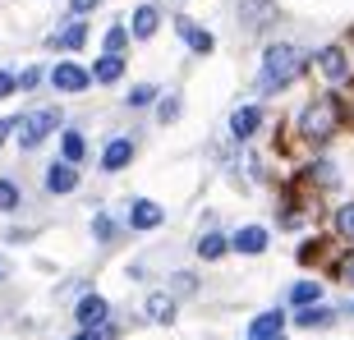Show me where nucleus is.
I'll use <instances>...</instances> for the list:
<instances>
[{
  "instance_id": "obj_1",
  "label": "nucleus",
  "mask_w": 354,
  "mask_h": 340,
  "mask_svg": "<svg viewBox=\"0 0 354 340\" xmlns=\"http://www.w3.org/2000/svg\"><path fill=\"white\" fill-rule=\"evenodd\" d=\"M308 74V51L299 41H267L263 65L253 74V97H281Z\"/></svg>"
},
{
  "instance_id": "obj_2",
  "label": "nucleus",
  "mask_w": 354,
  "mask_h": 340,
  "mask_svg": "<svg viewBox=\"0 0 354 340\" xmlns=\"http://www.w3.org/2000/svg\"><path fill=\"white\" fill-rule=\"evenodd\" d=\"M345 124H350V111H345L341 92H317L313 102H304L299 115H295V133H299L313 152H317V147H327Z\"/></svg>"
},
{
  "instance_id": "obj_3",
  "label": "nucleus",
  "mask_w": 354,
  "mask_h": 340,
  "mask_svg": "<svg viewBox=\"0 0 354 340\" xmlns=\"http://www.w3.org/2000/svg\"><path fill=\"white\" fill-rule=\"evenodd\" d=\"M65 129V111L60 106H32L24 115H14V147L19 152H37L46 138Z\"/></svg>"
},
{
  "instance_id": "obj_4",
  "label": "nucleus",
  "mask_w": 354,
  "mask_h": 340,
  "mask_svg": "<svg viewBox=\"0 0 354 340\" xmlns=\"http://www.w3.org/2000/svg\"><path fill=\"white\" fill-rule=\"evenodd\" d=\"M308 69H313L317 79L327 83V92L345 88V83H354V55L350 46H341V41H327V46H317L313 55H308Z\"/></svg>"
},
{
  "instance_id": "obj_5",
  "label": "nucleus",
  "mask_w": 354,
  "mask_h": 340,
  "mask_svg": "<svg viewBox=\"0 0 354 340\" xmlns=\"http://www.w3.org/2000/svg\"><path fill=\"white\" fill-rule=\"evenodd\" d=\"M230 10H235L239 32H249V37H258V32L281 23V5L276 0H230Z\"/></svg>"
},
{
  "instance_id": "obj_6",
  "label": "nucleus",
  "mask_w": 354,
  "mask_h": 340,
  "mask_svg": "<svg viewBox=\"0 0 354 340\" xmlns=\"http://www.w3.org/2000/svg\"><path fill=\"white\" fill-rule=\"evenodd\" d=\"M69 317H74V331H97L115 317V308H111V299L102 290H83L79 299L69 303Z\"/></svg>"
},
{
  "instance_id": "obj_7",
  "label": "nucleus",
  "mask_w": 354,
  "mask_h": 340,
  "mask_svg": "<svg viewBox=\"0 0 354 340\" xmlns=\"http://www.w3.org/2000/svg\"><path fill=\"white\" fill-rule=\"evenodd\" d=\"M267 124V111L258 102H239L235 111H230V120H225V129H230V143L235 147H249L258 133H263Z\"/></svg>"
},
{
  "instance_id": "obj_8",
  "label": "nucleus",
  "mask_w": 354,
  "mask_h": 340,
  "mask_svg": "<svg viewBox=\"0 0 354 340\" xmlns=\"http://www.w3.org/2000/svg\"><path fill=\"white\" fill-rule=\"evenodd\" d=\"M295 184H299L304 193H313V198L317 193H336V189H341V166H336L331 157H313L299 175H295Z\"/></svg>"
},
{
  "instance_id": "obj_9",
  "label": "nucleus",
  "mask_w": 354,
  "mask_h": 340,
  "mask_svg": "<svg viewBox=\"0 0 354 340\" xmlns=\"http://www.w3.org/2000/svg\"><path fill=\"white\" fill-rule=\"evenodd\" d=\"M46 83H51L60 97H83V92L92 88L88 79V65H79L74 55H65V60H55L51 69H46Z\"/></svg>"
},
{
  "instance_id": "obj_10",
  "label": "nucleus",
  "mask_w": 354,
  "mask_h": 340,
  "mask_svg": "<svg viewBox=\"0 0 354 340\" xmlns=\"http://www.w3.org/2000/svg\"><path fill=\"white\" fill-rule=\"evenodd\" d=\"M166 225V207H161L157 198H129V207H124V230L133 235H152Z\"/></svg>"
},
{
  "instance_id": "obj_11",
  "label": "nucleus",
  "mask_w": 354,
  "mask_h": 340,
  "mask_svg": "<svg viewBox=\"0 0 354 340\" xmlns=\"http://www.w3.org/2000/svg\"><path fill=\"white\" fill-rule=\"evenodd\" d=\"M225 239H230V253H239V258H263V253L272 249V230H267V225H258V221L235 225Z\"/></svg>"
},
{
  "instance_id": "obj_12",
  "label": "nucleus",
  "mask_w": 354,
  "mask_h": 340,
  "mask_svg": "<svg viewBox=\"0 0 354 340\" xmlns=\"http://www.w3.org/2000/svg\"><path fill=\"white\" fill-rule=\"evenodd\" d=\"M133 157H138L133 133H115V138H106V147L97 152V166H102V175H120V170L133 166Z\"/></svg>"
},
{
  "instance_id": "obj_13",
  "label": "nucleus",
  "mask_w": 354,
  "mask_h": 340,
  "mask_svg": "<svg viewBox=\"0 0 354 340\" xmlns=\"http://www.w3.org/2000/svg\"><path fill=\"white\" fill-rule=\"evenodd\" d=\"M336 322H341V308H331V303H313V308L286 313V327H299V331H331Z\"/></svg>"
},
{
  "instance_id": "obj_14",
  "label": "nucleus",
  "mask_w": 354,
  "mask_h": 340,
  "mask_svg": "<svg viewBox=\"0 0 354 340\" xmlns=\"http://www.w3.org/2000/svg\"><path fill=\"white\" fill-rule=\"evenodd\" d=\"M79 184H83L79 166H65V161H51V166L41 170V189H46L51 198H69V193H79Z\"/></svg>"
},
{
  "instance_id": "obj_15",
  "label": "nucleus",
  "mask_w": 354,
  "mask_h": 340,
  "mask_svg": "<svg viewBox=\"0 0 354 340\" xmlns=\"http://www.w3.org/2000/svg\"><path fill=\"white\" fill-rule=\"evenodd\" d=\"M175 317H180V303H175L166 290H147L143 294V322H152V327H175Z\"/></svg>"
},
{
  "instance_id": "obj_16",
  "label": "nucleus",
  "mask_w": 354,
  "mask_h": 340,
  "mask_svg": "<svg viewBox=\"0 0 354 340\" xmlns=\"http://www.w3.org/2000/svg\"><path fill=\"white\" fill-rule=\"evenodd\" d=\"M194 258H198V262H221V258H230V239H225L221 225H203V230H198Z\"/></svg>"
},
{
  "instance_id": "obj_17",
  "label": "nucleus",
  "mask_w": 354,
  "mask_h": 340,
  "mask_svg": "<svg viewBox=\"0 0 354 340\" xmlns=\"http://www.w3.org/2000/svg\"><path fill=\"white\" fill-rule=\"evenodd\" d=\"M313 303H327V285H322L317 276H304V281H295V285L286 290V313H295V308H313Z\"/></svg>"
},
{
  "instance_id": "obj_18",
  "label": "nucleus",
  "mask_w": 354,
  "mask_h": 340,
  "mask_svg": "<svg viewBox=\"0 0 354 340\" xmlns=\"http://www.w3.org/2000/svg\"><path fill=\"white\" fill-rule=\"evenodd\" d=\"M175 32H180V41L194 55H212V51H216V32H212V28H203V23H194V19H184V14L175 19Z\"/></svg>"
},
{
  "instance_id": "obj_19",
  "label": "nucleus",
  "mask_w": 354,
  "mask_h": 340,
  "mask_svg": "<svg viewBox=\"0 0 354 340\" xmlns=\"http://www.w3.org/2000/svg\"><path fill=\"white\" fill-rule=\"evenodd\" d=\"M124 32H129V41H152L161 32V10H157V5H133Z\"/></svg>"
},
{
  "instance_id": "obj_20",
  "label": "nucleus",
  "mask_w": 354,
  "mask_h": 340,
  "mask_svg": "<svg viewBox=\"0 0 354 340\" xmlns=\"http://www.w3.org/2000/svg\"><path fill=\"white\" fill-rule=\"evenodd\" d=\"M124 74H129V60L124 55H97L88 65V79L97 88H115V83H124Z\"/></svg>"
},
{
  "instance_id": "obj_21",
  "label": "nucleus",
  "mask_w": 354,
  "mask_h": 340,
  "mask_svg": "<svg viewBox=\"0 0 354 340\" xmlns=\"http://www.w3.org/2000/svg\"><path fill=\"white\" fill-rule=\"evenodd\" d=\"M281 331H286V308H263V313L249 317L244 340H267V336H281Z\"/></svg>"
},
{
  "instance_id": "obj_22",
  "label": "nucleus",
  "mask_w": 354,
  "mask_h": 340,
  "mask_svg": "<svg viewBox=\"0 0 354 340\" xmlns=\"http://www.w3.org/2000/svg\"><path fill=\"white\" fill-rule=\"evenodd\" d=\"M55 161L83 166V161H88V133L74 129V124H65V129H60V157H55Z\"/></svg>"
},
{
  "instance_id": "obj_23",
  "label": "nucleus",
  "mask_w": 354,
  "mask_h": 340,
  "mask_svg": "<svg viewBox=\"0 0 354 340\" xmlns=\"http://www.w3.org/2000/svg\"><path fill=\"white\" fill-rule=\"evenodd\" d=\"M92 239H97V244H102V249H111V244H120V235H124V221H120V216H111V211H92Z\"/></svg>"
},
{
  "instance_id": "obj_24",
  "label": "nucleus",
  "mask_w": 354,
  "mask_h": 340,
  "mask_svg": "<svg viewBox=\"0 0 354 340\" xmlns=\"http://www.w3.org/2000/svg\"><path fill=\"white\" fill-rule=\"evenodd\" d=\"M51 46L55 51H83V46H88V23H83V19H69L65 28H55Z\"/></svg>"
},
{
  "instance_id": "obj_25",
  "label": "nucleus",
  "mask_w": 354,
  "mask_h": 340,
  "mask_svg": "<svg viewBox=\"0 0 354 340\" xmlns=\"http://www.w3.org/2000/svg\"><path fill=\"white\" fill-rule=\"evenodd\" d=\"M331 235L341 239L345 249H354V198H350V202H341V207L331 211Z\"/></svg>"
},
{
  "instance_id": "obj_26",
  "label": "nucleus",
  "mask_w": 354,
  "mask_h": 340,
  "mask_svg": "<svg viewBox=\"0 0 354 340\" xmlns=\"http://www.w3.org/2000/svg\"><path fill=\"white\" fill-rule=\"evenodd\" d=\"M166 294H171L175 303L194 299V294H198V272H175L171 281H166Z\"/></svg>"
},
{
  "instance_id": "obj_27",
  "label": "nucleus",
  "mask_w": 354,
  "mask_h": 340,
  "mask_svg": "<svg viewBox=\"0 0 354 340\" xmlns=\"http://www.w3.org/2000/svg\"><path fill=\"white\" fill-rule=\"evenodd\" d=\"M157 97H161L157 83H133V88L124 92V106H129V111H147V106H157Z\"/></svg>"
},
{
  "instance_id": "obj_28",
  "label": "nucleus",
  "mask_w": 354,
  "mask_h": 340,
  "mask_svg": "<svg viewBox=\"0 0 354 340\" xmlns=\"http://www.w3.org/2000/svg\"><path fill=\"white\" fill-rule=\"evenodd\" d=\"M327 272H331V281L354 290V249H341L336 258H327Z\"/></svg>"
},
{
  "instance_id": "obj_29",
  "label": "nucleus",
  "mask_w": 354,
  "mask_h": 340,
  "mask_svg": "<svg viewBox=\"0 0 354 340\" xmlns=\"http://www.w3.org/2000/svg\"><path fill=\"white\" fill-rule=\"evenodd\" d=\"M322 253H327V239H322V235H308L299 244V253H295V262H299V267H322V262H327Z\"/></svg>"
},
{
  "instance_id": "obj_30",
  "label": "nucleus",
  "mask_w": 354,
  "mask_h": 340,
  "mask_svg": "<svg viewBox=\"0 0 354 340\" xmlns=\"http://www.w3.org/2000/svg\"><path fill=\"white\" fill-rule=\"evenodd\" d=\"M184 115V92H161L157 97V124H175Z\"/></svg>"
},
{
  "instance_id": "obj_31",
  "label": "nucleus",
  "mask_w": 354,
  "mask_h": 340,
  "mask_svg": "<svg viewBox=\"0 0 354 340\" xmlns=\"http://www.w3.org/2000/svg\"><path fill=\"white\" fill-rule=\"evenodd\" d=\"M24 207V189H19V180H10V175H0V211L10 216V211Z\"/></svg>"
},
{
  "instance_id": "obj_32",
  "label": "nucleus",
  "mask_w": 354,
  "mask_h": 340,
  "mask_svg": "<svg viewBox=\"0 0 354 340\" xmlns=\"http://www.w3.org/2000/svg\"><path fill=\"white\" fill-rule=\"evenodd\" d=\"M129 51V32H124V23H111L102 37V55H124Z\"/></svg>"
},
{
  "instance_id": "obj_33",
  "label": "nucleus",
  "mask_w": 354,
  "mask_h": 340,
  "mask_svg": "<svg viewBox=\"0 0 354 340\" xmlns=\"http://www.w3.org/2000/svg\"><path fill=\"white\" fill-rule=\"evenodd\" d=\"M41 83H46V69H41V65H24V69H14V88H19V92H37Z\"/></svg>"
},
{
  "instance_id": "obj_34",
  "label": "nucleus",
  "mask_w": 354,
  "mask_h": 340,
  "mask_svg": "<svg viewBox=\"0 0 354 340\" xmlns=\"http://www.w3.org/2000/svg\"><path fill=\"white\" fill-rule=\"evenodd\" d=\"M14 92H19L14 88V69H0V102H10Z\"/></svg>"
},
{
  "instance_id": "obj_35",
  "label": "nucleus",
  "mask_w": 354,
  "mask_h": 340,
  "mask_svg": "<svg viewBox=\"0 0 354 340\" xmlns=\"http://www.w3.org/2000/svg\"><path fill=\"white\" fill-rule=\"evenodd\" d=\"M97 5H102V0H69V14H74V19H83V14H92Z\"/></svg>"
},
{
  "instance_id": "obj_36",
  "label": "nucleus",
  "mask_w": 354,
  "mask_h": 340,
  "mask_svg": "<svg viewBox=\"0 0 354 340\" xmlns=\"http://www.w3.org/2000/svg\"><path fill=\"white\" fill-rule=\"evenodd\" d=\"M10 138H14V115H5V120H0V147L10 143Z\"/></svg>"
},
{
  "instance_id": "obj_37",
  "label": "nucleus",
  "mask_w": 354,
  "mask_h": 340,
  "mask_svg": "<svg viewBox=\"0 0 354 340\" xmlns=\"http://www.w3.org/2000/svg\"><path fill=\"white\" fill-rule=\"evenodd\" d=\"M10 276H14V262L5 258V253H0V285H5V281H10Z\"/></svg>"
},
{
  "instance_id": "obj_38",
  "label": "nucleus",
  "mask_w": 354,
  "mask_h": 340,
  "mask_svg": "<svg viewBox=\"0 0 354 340\" xmlns=\"http://www.w3.org/2000/svg\"><path fill=\"white\" fill-rule=\"evenodd\" d=\"M69 340H106V336H102V327H97V331H74Z\"/></svg>"
},
{
  "instance_id": "obj_39",
  "label": "nucleus",
  "mask_w": 354,
  "mask_h": 340,
  "mask_svg": "<svg viewBox=\"0 0 354 340\" xmlns=\"http://www.w3.org/2000/svg\"><path fill=\"white\" fill-rule=\"evenodd\" d=\"M341 313H350V317H354V299H350V303H345V308H341Z\"/></svg>"
},
{
  "instance_id": "obj_40",
  "label": "nucleus",
  "mask_w": 354,
  "mask_h": 340,
  "mask_svg": "<svg viewBox=\"0 0 354 340\" xmlns=\"http://www.w3.org/2000/svg\"><path fill=\"white\" fill-rule=\"evenodd\" d=\"M267 340H290V336H286V331H281V336H267Z\"/></svg>"
}]
</instances>
